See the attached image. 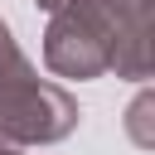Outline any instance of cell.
<instances>
[{
	"instance_id": "1",
	"label": "cell",
	"mask_w": 155,
	"mask_h": 155,
	"mask_svg": "<svg viewBox=\"0 0 155 155\" xmlns=\"http://www.w3.org/2000/svg\"><path fill=\"white\" fill-rule=\"evenodd\" d=\"M78 102L58 82H44L10 24L0 19V140L5 145H53L73 136Z\"/></svg>"
},
{
	"instance_id": "3",
	"label": "cell",
	"mask_w": 155,
	"mask_h": 155,
	"mask_svg": "<svg viewBox=\"0 0 155 155\" xmlns=\"http://www.w3.org/2000/svg\"><path fill=\"white\" fill-rule=\"evenodd\" d=\"M44 63H48V73L78 78V82L111 73L107 44H102L87 24H78L73 15H48V29H44Z\"/></svg>"
},
{
	"instance_id": "4",
	"label": "cell",
	"mask_w": 155,
	"mask_h": 155,
	"mask_svg": "<svg viewBox=\"0 0 155 155\" xmlns=\"http://www.w3.org/2000/svg\"><path fill=\"white\" fill-rule=\"evenodd\" d=\"M0 155H19V150H15V145H0Z\"/></svg>"
},
{
	"instance_id": "2",
	"label": "cell",
	"mask_w": 155,
	"mask_h": 155,
	"mask_svg": "<svg viewBox=\"0 0 155 155\" xmlns=\"http://www.w3.org/2000/svg\"><path fill=\"white\" fill-rule=\"evenodd\" d=\"M39 10L87 24L107 44L116 78H150V0H39Z\"/></svg>"
}]
</instances>
